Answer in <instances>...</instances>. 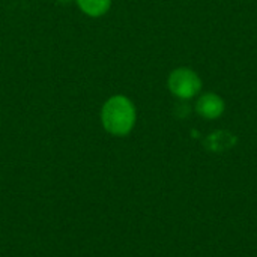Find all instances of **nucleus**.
Returning a JSON list of instances; mask_svg holds the SVG:
<instances>
[{"instance_id":"f03ea898","label":"nucleus","mask_w":257,"mask_h":257,"mask_svg":"<svg viewBox=\"0 0 257 257\" xmlns=\"http://www.w3.org/2000/svg\"><path fill=\"white\" fill-rule=\"evenodd\" d=\"M167 86L172 95L181 99H191L202 90V80L191 68H176L167 78Z\"/></svg>"},{"instance_id":"f257e3e1","label":"nucleus","mask_w":257,"mask_h":257,"mask_svg":"<svg viewBox=\"0 0 257 257\" xmlns=\"http://www.w3.org/2000/svg\"><path fill=\"white\" fill-rule=\"evenodd\" d=\"M137 111L134 102L125 95L110 96L101 108V123L104 130L116 137L128 136L136 126Z\"/></svg>"},{"instance_id":"7ed1b4c3","label":"nucleus","mask_w":257,"mask_h":257,"mask_svg":"<svg viewBox=\"0 0 257 257\" xmlns=\"http://www.w3.org/2000/svg\"><path fill=\"white\" fill-rule=\"evenodd\" d=\"M224 110H226L224 99L218 93H214V92L203 93L196 102V111L199 113V116L208 120L218 119L224 113Z\"/></svg>"},{"instance_id":"20e7f679","label":"nucleus","mask_w":257,"mask_h":257,"mask_svg":"<svg viewBox=\"0 0 257 257\" xmlns=\"http://www.w3.org/2000/svg\"><path fill=\"white\" fill-rule=\"evenodd\" d=\"M75 3L78 9L90 18H99L111 8V0H75Z\"/></svg>"}]
</instances>
